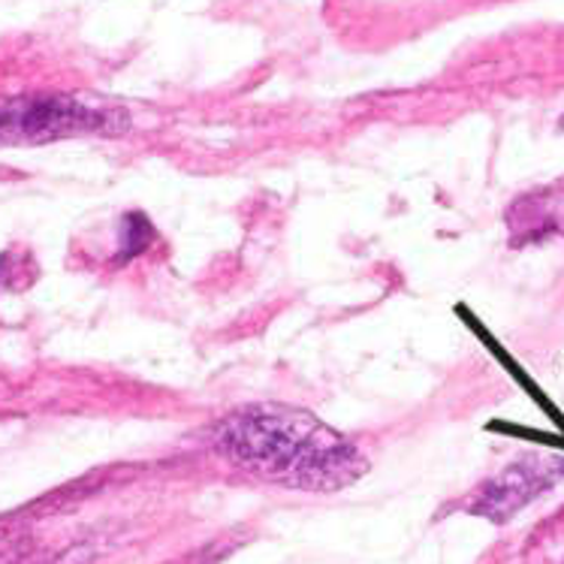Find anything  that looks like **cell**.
I'll use <instances>...</instances> for the list:
<instances>
[{
	"mask_svg": "<svg viewBox=\"0 0 564 564\" xmlns=\"http://www.w3.org/2000/svg\"><path fill=\"white\" fill-rule=\"evenodd\" d=\"M212 441L242 471L305 492H338L369 468L354 441L293 404H245L220 420Z\"/></svg>",
	"mask_w": 564,
	"mask_h": 564,
	"instance_id": "1",
	"label": "cell"
},
{
	"mask_svg": "<svg viewBox=\"0 0 564 564\" xmlns=\"http://www.w3.org/2000/svg\"><path fill=\"white\" fill-rule=\"evenodd\" d=\"M127 118L69 97H28L0 106V145H36L82 133H124Z\"/></svg>",
	"mask_w": 564,
	"mask_h": 564,
	"instance_id": "2",
	"label": "cell"
},
{
	"mask_svg": "<svg viewBox=\"0 0 564 564\" xmlns=\"http://www.w3.org/2000/svg\"><path fill=\"white\" fill-rule=\"evenodd\" d=\"M564 477V459L555 456H525V459L507 465L505 471L489 477L468 501V513L484 517L489 522H507L525 505L546 492L550 486Z\"/></svg>",
	"mask_w": 564,
	"mask_h": 564,
	"instance_id": "3",
	"label": "cell"
},
{
	"mask_svg": "<svg viewBox=\"0 0 564 564\" xmlns=\"http://www.w3.org/2000/svg\"><path fill=\"white\" fill-rule=\"evenodd\" d=\"M507 230L513 245H534L564 236V178L522 194L507 208Z\"/></svg>",
	"mask_w": 564,
	"mask_h": 564,
	"instance_id": "4",
	"label": "cell"
},
{
	"mask_svg": "<svg viewBox=\"0 0 564 564\" xmlns=\"http://www.w3.org/2000/svg\"><path fill=\"white\" fill-rule=\"evenodd\" d=\"M151 227L149 220L142 218V215H127L124 218V230H121V239H124V248H121V260H130V257H137V253L145 251V245L151 242Z\"/></svg>",
	"mask_w": 564,
	"mask_h": 564,
	"instance_id": "5",
	"label": "cell"
}]
</instances>
